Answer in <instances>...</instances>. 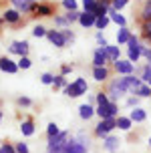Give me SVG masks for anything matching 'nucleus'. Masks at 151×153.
I'll use <instances>...</instances> for the list:
<instances>
[{"label": "nucleus", "mask_w": 151, "mask_h": 153, "mask_svg": "<svg viewBox=\"0 0 151 153\" xmlns=\"http://www.w3.org/2000/svg\"><path fill=\"white\" fill-rule=\"evenodd\" d=\"M68 137H71L68 131H60L57 137L48 139V143H46V153H65L67 143H68Z\"/></svg>", "instance_id": "2"}, {"label": "nucleus", "mask_w": 151, "mask_h": 153, "mask_svg": "<svg viewBox=\"0 0 151 153\" xmlns=\"http://www.w3.org/2000/svg\"><path fill=\"white\" fill-rule=\"evenodd\" d=\"M129 62H133L135 65L137 61H139V56H141V45L137 46V48H129Z\"/></svg>", "instance_id": "27"}, {"label": "nucleus", "mask_w": 151, "mask_h": 153, "mask_svg": "<svg viewBox=\"0 0 151 153\" xmlns=\"http://www.w3.org/2000/svg\"><path fill=\"white\" fill-rule=\"evenodd\" d=\"M141 30H143V38L149 40L151 38V20H145V22L141 24Z\"/></svg>", "instance_id": "35"}, {"label": "nucleus", "mask_w": 151, "mask_h": 153, "mask_svg": "<svg viewBox=\"0 0 151 153\" xmlns=\"http://www.w3.org/2000/svg\"><path fill=\"white\" fill-rule=\"evenodd\" d=\"M40 81H42V85H54V75H51V73H45V75L40 76Z\"/></svg>", "instance_id": "41"}, {"label": "nucleus", "mask_w": 151, "mask_h": 153, "mask_svg": "<svg viewBox=\"0 0 151 153\" xmlns=\"http://www.w3.org/2000/svg\"><path fill=\"white\" fill-rule=\"evenodd\" d=\"M129 38H131V30H129L127 26L119 28V32H117V42L123 45V42H129Z\"/></svg>", "instance_id": "25"}, {"label": "nucleus", "mask_w": 151, "mask_h": 153, "mask_svg": "<svg viewBox=\"0 0 151 153\" xmlns=\"http://www.w3.org/2000/svg\"><path fill=\"white\" fill-rule=\"evenodd\" d=\"M111 103V101H109ZM109 103L107 105H97V109H95V115H97L101 121H105V119H109L111 117V111H109Z\"/></svg>", "instance_id": "23"}, {"label": "nucleus", "mask_w": 151, "mask_h": 153, "mask_svg": "<svg viewBox=\"0 0 151 153\" xmlns=\"http://www.w3.org/2000/svg\"><path fill=\"white\" fill-rule=\"evenodd\" d=\"M135 75L141 79V83H145V85L151 87V67L149 65H145L143 69H135Z\"/></svg>", "instance_id": "17"}, {"label": "nucleus", "mask_w": 151, "mask_h": 153, "mask_svg": "<svg viewBox=\"0 0 151 153\" xmlns=\"http://www.w3.org/2000/svg\"><path fill=\"white\" fill-rule=\"evenodd\" d=\"M54 24H57V26H60V30H65V28H68L67 18H65V16H59V14H54Z\"/></svg>", "instance_id": "33"}, {"label": "nucleus", "mask_w": 151, "mask_h": 153, "mask_svg": "<svg viewBox=\"0 0 151 153\" xmlns=\"http://www.w3.org/2000/svg\"><path fill=\"white\" fill-rule=\"evenodd\" d=\"M60 131H59V125L57 123H48V127H46V137L48 139H53V137H57Z\"/></svg>", "instance_id": "30"}, {"label": "nucleus", "mask_w": 151, "mask_h": 153, "mask_svg": "<svg viewBox=\"0 0 151 153\" xmlns=\"http://www.w3.org/2000/svg\"><path fill=\"white\" fill-rule=\"evenodd\" d=\"M95 22H97V16L93 14V12H81V16H79V24H81L83 28L95 26Z\"/></svg>", "instance_id": "14"}, {"label": "nucleus", "mask_w": 151, "mask_h": 153, "mask_svg": "<svg viewBox=\"0 0 151 153\" xmlns=\"http://www.w3.org/2000/svg\"><path fill=\"white\" fill-rule=\"evenodd\" d=\"M113 129H117V119H115V117H109V119H105V121H99L97 123V127H95V135L101 137V139H105Z\"/></svg>", "instance_id": "5"}, {"label": "nucleus", "mask_w": 151, "mask_h": 153, "mask_svg": "<svg viewBox=\"0 0 151 153\" xmlns=\"http://www.w3.org/2000/svg\"><path fill=\"white\" fill-rule=\"evenodd\" d=\"M95 99H97V105H107V103H109V97H107V93H97V95H95Z\"/></svg>", "instance_id": "38"}, {"label": "nucleus", "mask_w": 151, "mask_h": 153, "mask_svg": "<svg viewBox=\"0 0 151 153\" xmlns=\"http://www.w3.org/2000/svg\"><path fill=\"white\" fill-rule=\"evenodd\" d=\"M79 16H81V12H79V10H73V12H67L65 18H67L68 24H73V22H79Z\"/></svg>", "instance_id": "31"}, {"label": "nucleus", "mask_w": 151, "mask_h": 153, "mask_svg": "<svg viewBox=\"0 0 151 153\" xmlns=\"http://www.w3.org/2000/svg\"><path fill=\"white\" fill-rule=\"evenodd\" d=\"M119 145H121V141L119 137H113V135H107L105 139H103V147H105L109 153H117L119 151Z\"/></svg>", "instance_id": "12"}, {"label": "nucleus", "mask_w": 151, "mask_h": 153, "mask_svg": "<svg viewBox=\"0 0 151 153\" xmlns=\"http://www.w3.org/2000/svg\"><path fill=\"white\" fill-rule=\"evenodd\" d=\"M89 149H91L89 137L85 135L83 131H79L75 137H68V143H67L65 153H87Z\"/></svg>", "instance_id": "1"}, {"label": "nucleus", "mask_w": 151, "mask_h": 153, "mask_svg": "<svg viewBox=\"0 0 151 153\" xmlns=\"http://www.w3.org/2000/svg\"><path fill=\"white\" fill-rule=\"evenodd\" d=\"M60 32H62V36H65V40H67V45L75 40V32L71 30V28H65V30H60Z\"/></svg>", "instance_id": "40"}, {"label": "nucleus", "mask_w": 151, "mask_h": 153, "mask_svg": "<svg viewBox=\"0 0 151 153\" xmlns=\"http://www.w3.org/2000/svg\"><path fill=\"white\" fill-rule=\"evenodd\" d=\"M93 115H95L93 105H87V103H85V105H81V107H79V117H81L83 121H89Z\"/></svg>", "instance_id": "19"}, {"label": "nucleus", "mask_w": 151, "mask_h": 153, "mask_svg": "<svg viewBox=\"0 0 151 153\" xmlns=\"http://www.w3.org/2000/svg\"><path fill=\"white\" fill-rule=\"evenodd\" d=\"M107 14H109V18H111L113 22H117V24H119L121 28H123V26L127 24V20H125V16H123V14H119V12H117V10H115L113 6L109 8V12H107Z\"/></svg>", "instance_id": "20"}, {"label": "nucleus", "mask_w": 151, "mask_h": 153, "mask_svg": "<svg viewBox=\"0 0 151 153\" xmlns=\"http://www.w3.org/2000/svg\"><path fill=\"white\" fill-rule=\"evenodd\" d=\"M18 65V69H30V65H32V61H30L28 56H20V61L16 62Z\"/></svg>", "instance_id": "37"}, {"label": "nucleus", "mask_w": 151, "mask_h": 153, "mask_svg": "<svg viewBox=\"0 0 151 153\" xmlns=\"http://www.w3.org/2000/svg\"><path fill=\"white\" fill-rule=\"evenodd\" d=\"M0 153H16L14 145H10V143H4V145L0 147Z\"/></svg>", "instance_id": "45"}, {"label": "nucleus", "mask_w": 151, "mask_h": 153, "mask_svg": "<svg viewBox=\"0 0 151 153\" xmlns=\"http://www.w3.org/2000/svg\"><path fill=\"white\" fill-rule=\"evenodd\" d=\"M16 103H18L20 107H30V105H32V101H30L28 97H18V101H16Z\"/></svg>", "instance_id": "46"}, {"label": "nucleus", "mask_w": 151, "mask_h": 153, "mask_svg": "<svg viewBox=\"0 0 151 153\" xmlns=\"http://www.w3.org/2000/svg\"><path fill=\"white\" fill-rule=\"evenodd\" d=\"M97 42H99V46H101V48H105V46H109V42L105 40V36H103L101 32L97 34Z\"/></svg>", "instance_id": "48"}, {"label": "nucleus", "mask_w": 151, "mask_h": 153, "mask_svg": "<svg viewBox=\"0 0 151 153\" xmlns=\"http://www.w3.org/2000/svg\"><path fill=\"white\" fill-rule=\"evenodd\" d=\"M2 18H4L6 22H12V24H16L18 20H20V12H18L16 8H10V10H6V12L2 14Z\"/></svg>", "instance_id": "22"}, {"label": "nucleus", "mask_w": 151, "mask_h": 153, "mask_svg": "<svg viewBox=\"0 0 151 153\" xmlns=\"http://www.w3.org/2000/svg\"><path fill=\"white\" fill-rule=\"evenodd\" d=\"M87 91H89L87 79L79 76V79H75V83H68L67 89H65L62 93H65L67 97H71V99H77V97H81V95H87Z\"/></svg>", "instance_id": "3"}, {"label": "nucleus", "mask_w": 151, "mask_h": 153, "mask_svg": "<svg viewBox=\"0 0 151 153\" xmlns=\"http://www.w3.org/2000/svg\"><path fill=\"white\" fill-rule=\"evenodd\" d=\"M131 125H133V123H131V119H129V117H117V127H119L121 131H129L131 129Z\"/></svg>", "instance_id": "26"}, {"label": "nucleus", "mask_w": 151, "mask_h": 153, "mask_svg": "<svg viewBox=\"0 0 151 153\" xmlns=\"http://www.w3.org/2000/svg\"><path fill=\"white\" fill-rule=\"evenodd\" d=\"M107 97H109V101H113V103H117V101L123 97V95H127V89H125V83H123V79H113L111 83H109V87H107Z\"/></svg>", "instance_id": "4"}, {"label": "nucleus", "mask_w": 151, "mask_h": 153, "mask_svg": "<svg viewBox=\"0 0 151 153\" xmlns=\"http://www.w3.org/2000/svg\"><path fill=\"white\" fill-rule=\"evenodd\" d=\"M133 95H135V97H139V99L151 97V87H149V85H145V83H141V85L135 89V93H133Z\"/></svg>", "instance_id": "24"}, {"label": "nucleus", "mask_w": 151, "mask_h": 153, "mask_svg": "<svg viewBox=\"0 0 151 153\" xmlns=\"http://www.w3.org/2000/svg\"><path fill=\"white\" fill-rule=\"evenodd\" d=\"M107 65H109V56H107L105 48L97 46L93 53V67H107Z\"/></svg>", "instance_id": "8"}, {"label": "nucleus", "mask_w": 151, "mask_h": 153, "mask_svg": "<svg viewBox=\"0 0 151 153\" xmlns=\"http://www.w3.org/2000/svg\"><path fill=\"white\" fill-rule=\"evenodd\" d=\"M115 65V71H117V73H119V75H133V73H135V65H133V62H129V59L127 61H117V62H113Z\"/></svg>", "instance_id": "9"}, {"label": "nucleus", "mask_w": 151, "mask_h": 153, "mask_svg": "<svg viewBox=\"0 0 151 153\" xmlns=\"http://www.w3.org/2000/svg\"><path fill=\"white\" fill-rule=\"evenodd\" d=\"M12 4H14V8L20 14L34 12V8H36V2H34V0H12Z\"/></svg>", "instance_id": "6"}, {"label": "nucleus", "mask_w": 151, "mask_h": 153, "mask_svg": "<svg viewBox=\"0 0 151 153\" xmlns=\"http://www.w3.org/2000/svg\"><path fill=\"white\" fill-rule=\"evenodd\" d=\"M95 103H97L95 95H89V97H87V105H95Z\"/></svg>", "instance_id": "50"}, {"label": "nucleus", "mask_w": 151, "mask_h": 153, "mask_svg": "<svg viewBox=\"0 0 151 153\" xmlns=\"http://www.w3.org/2000/svg\"><path fill=\"white\" fill-rule=\"evenodd\" d=\"M105 53H107V56H109V62H117V61H119V54H121L119 45H117V46H115V45L105 46Z\"/></svg>", "instance_id": "18"}, {"label": "nucleus", "mask_w": 151, "mask_h": 153, "mask_svg": "<svg viewBox=\"0 0 151 153\" xmlns=\"http://www.w3.org/2000/svg\"><path fill=\"white\" fill-rule=\"evenodd\" d=\"M149 42H151V38H149Z\"/></svg>", "instance_id": "54"}, {"label": "nucleus", "mask_w": 151, "mask_h": 153, "mask_svg": "<svg viewBox=\"0 0 151 153\" xmlns=\"http://www.w3.org/2000/svg\"><path fill=\"white\" fill-rule=\"evenodd\" d=\"M8 51L18 54V56H28V42L26 40H16V42H12L8 46Z\"/></svg>", "instance_id": "10"}, {"label": "nucleus", "mask_w": 151, "mask_h": 153, "mask_svg": "<svg viewBox=\"0 0 151 153\" xmlns=\"http://www.w3.org/2000/svg\"><path fill=\"white\" fill-rule=\"evenodd\" d=\"M0 69L4 71V73H8V75H14L16 71H18V65L14 61H10L8 56H2L0 59Z\"/></svg>", "instance_id": "13"}, {"label": "nucleus", "mask_w": 151, "mask_h": 153, "mask_svg": "<svg viewBox=\"0 0 151 153\" xmlns=\"http://www.w3.org/2000/svg\"><path fill=\"white\" fill-rule=\"evenodd\" d=\"M46 38L51 40V45H54L57 48H65L67 46V40H65V36H62V32L60 30H48L46 32Z\"/></svg>", "instance_id": "7"}, {"label": "nucleus", "mask_w": 151, "mask_h": 153, "mask_svg": "<svg viewBox=\"0 0 151 153\" xmlns=\"http://www.w3.org/2000/svg\"><path fill=\"white\" fill-rule=\"evenodd\" d=\"M149 147H151V137H149Z\"/></svg>", "instance_id": "52"}, {"label": "nucleus", "mask_w": 151, "mask_h": 153, "mask_svg": "<svg viewBox=\"0 0 151 153\" xmlns=\"http://www.w3.org/2000/svg\"><path fill=\"white\" fill-rule=\"evenodd\" d=\"M147 65H149V67H151V59H149V62H147Z\"/></svg>", "instance_id": "51"}, {"label": "nucleus", "mask_w": 151, "mask_h": 153, "mask_svg": "<svg viewBox=\"0 0 151 153\" xmlns=\"http://www.w3.org/2000/svg\"><path fill=\"white\" fill-rule=\"evenodd\" d=\"M129 119H131V123H143L145 119H147V113H145L141 107H135V109H131Z\"/></svg>", "instance_id": "16"}, {"label": "nucleus", "mask_w": 151, "mask_h": 153, "mask_svg": "<svg viewBox=\"0 0 151 153\" xmlns=\"http://www.w3.org/2000/svg\"><path fill=\"white\" fill-rule=\"evenodd\" d=\"M14 149H16V153H30L28 151V145H26V143H22V141H20V143H16Z\"/></svg>", "instance_id": "44"}, {"label": "nucleus", "mask_w": 151, "mask_h": 153, "mask_svg": "<svg viewBox=\"0 0 151 153\" xmlns=\"http://www.w3.org/2000/svg\"><path fill=\"white\" fill-rule=\"evenodd\" d=\"M141 18H143V22L145 20H151V0H147L143 4V8H141Z\"/></svg>", "instance_id": "29"}, {"label": "nucleus", "mask_w": 151, "mask_h": 153, "mask_svg": "<svg viewBox=\"0 0 151 153\" xmlns=\"http://www.w3.org/2000/svg\"><path fill=\"white\" fill-rule=\"evenodd\" d=\"M34 14L38 16H54V6L53 4H46V2H40L34 8Z\"/></svg>", "instance_id": "15"}, {"label": "nucleus", "mask_w": 151, "mask_h": 153, "mask_svg": "<svg viewBox=\"0 0 151 153\" xmlns=\"http://www.w3.org/2000/svg\"><path fill=\"white\" fill-rule=\"evenodd\" d=\"M109 76H111L109 67H93V79L97 83H105V81H109Z\"/></svg>", "instance_id": "11"}, {"label": "nucleus", "mask_w": 151, "mask_h": 153, "mask_svg": "<svg viewBox=\"0 0 151 153\" xmlns=\"http://www.w3.org/2000/svg\"><path fill=\"white\" fill-rule=\"evenodd\" d=\"M62 6L67 8V12H73L77 10V0H62Z\"/></svg>", "instance_id": "39"}, {"label": "nucleus", "mask_w": 151, "mask_h": 153, "mask_svg": "<svg viewBox=\"0 0 151 153\" xmlns=\"http://www.w3.org/2000/svg\"><path fill=\"white\" fill-rule=\"evenodd\" d=\"M71 71H73V67H71V65H62V67H60V75L65 76V75H68Z\"/></svg>", "instance_id": "49"}, {"label": "nucleus", "mask_w": 151, "mask_h": 153, "mask_svg": "<svg viewBox=\"0 0 151 153\" xmlns=\"http://www.w3.org/2000/svg\"><path fill=\"white\" fill-rule=\"evenodd\" d=\"M20 131H22L24 137L34 135V121H32V119H26V121H22V123H20Z\"/></svg>", "instance_id": "21"}, {"label": "nucleus", "mask_w": 151, "mask_h": 153, "mask_svg": "<svg viewBox=\"0 0 151 153\" xmlns=\"http://www.w3.org/2000/svg\"><path fill=\"white\" fill-rule=\"evenodd\" d=\"M0 121H2V113H0Z\"/></svg>", "instance_id": "53"}, {"label": "nucleus", "mask_w": 151, "mask_h": 153, "mask_svg": "<svg viewBox=\"0 0 151 153\" xmlns=\"http://www.w3.org/2000/svg\"><path fill=\"white\" fill-rule=\"evenodd\" d=\"M46 28L45 26H42V24H36V26H34V28H32V34H34V36L36 38H42V36H46Z\"/></svg>", "instance_id": "32"}, {"label": "nucleus", "mask_w": 151, "mask_h": 153, "mask_svg": "<svg viewBox=\"0 0 151 153\" xmlns=\"http://www.w3.org/2000/svg\"><path fill=\"white\" fill-rule=\"evenodd\" d=\"M129 48H137V46H139V38L137 36H133V34H131V38H129Z\"/></svg>", "instance_id": "47"}, {"label": "nucleus", "mask_w": 151, "mask_h": 153, "mask_svg": "<svg viewBox=\"0 0 151 153\" xmlns=\"http://www.w3.org/2000/svg\"><path fill=\"white\" fill-rule=\"evenodd\" d=\"M83 8H85V12H95L97 0H83Z\"/></svg>", "instance_id": "34"}, {"label": "nucleus", "mask_w": 151, "mask_h": 153, "mask_svg": "<svg viewBox=\"0 0 151 153\" xmlns=\"http://www.w3.org/2000/svg\"><path fill=\"white\" fill-rule=\"evenodd\" d=\"M127 4H129V0H113V8L117 10V12H119L121 8H125Z\"/></svg>", "instance_id": "43"}, {"label": "nucleus", "mask_w": 151, "mask_h": 153, "mask_svg": "<svg viewBox=\"0 0 151 153\" xmlns=\"http://www.w3.org/2000/svg\"><path fill=\"white\" fill-rule=\"evenodd\" d=\"M125 105H127V107H139V97H135V95H133V97H129L127 101H125Z\"/></svg>", "instance_id": "42"}, {"label": "nucleus", "mask_w": 151, "mask_h": 153, "mask_svg": "<svg viewBox=\"0 0 151 153\" xmlns=\"http://www.w3.org/2000/svg\"><path fill=\"white\" fill-rule=\"evenodd\" d=\"M111 22V18H109V16H103V18H97V22H95V26H97L99 30H103V28H105L107 24Z\"/></svg>", "instance_id": "36"}, {"label": "nucleus", "mask_w": 151, "mask_h": 153, "mask_svg": "<svg viewBox=\"0 0 151 153\" xmlns=\"http://www.w3.org/2000/svg\"><path fill=\"white\" fill-rule=\"evenodd\" d=\"M67 79H65V76L62 75H54V91H57V89H62V91H65V89H67Z\"/></svg>", "instance_id": "28"}]
</instances>
